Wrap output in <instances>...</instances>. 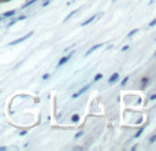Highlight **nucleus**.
Listing matches in <instances>:
<instances>
[{"label":"nucleus","instance_id":"7","mask_svg":"<svg viewBox=\"0 0 156 151\" xmlns=\"http://www.w3.org/2000/svg\"><path fill=\"white\" fill-rule=\"evenodd\" d=\"M78 11H80V8H76V10H74V11H71V13H70V14H69V15H67L66 18H64V22H66V21H69V19H70V18H71L73 15H74V14H77V13H78Z\"/></svg>","mask_w":156,"mask_h":151},{"label":"nucleus","instance_id":"21","mask_svg":"<svg viewBox=\"0 0 156 151\" xmlns=\"http://www.w3.org/2000/svg\"><path fill=\"white\" fill-rule=\"evenodd\" d=\"M48 78H49V74H48V73L43 76V80H48Z\"/></svg>","mask_w":156,"mask_h":151},{"label":"nucleus","instance_id":"10","mask_svg":"<svg viewBox=\"0 0 156 151\" xmlns=\"http://www.w3.org/2000/svg\"><path fill=\"white\" fill-rule=\"evenodd\" d=\"M71 121L73 122H78V121H80V116H78V114H74V116L71 117Z\"/></svg>","mask_w":156,"mask_h":151},{"label":"nucleus","instance_id":"3","mask_svg":"<svg viewBox=\"0 0 156 151\" xmlns=\"http://www.w3.org/2000/svg\"><path fill=\"white\" fill-rule=\"evenodd\" d=\"M30 36H33V32H30V33H27L26 36H23V37H21V39H18V40H15V41H11L10 43V45H15V44H19V43H22V41H25L26 39H29Z\"/></svg>","mask_w":156,"mask_h":151},{"label":"nucleus","instance_id":"17","mask_svg":"<svg viewBox=\"0 0 156 151\" xmlns=\"http://www.w3.org/2000/svg\"><path fill=\"white\" fill-rule=\"evenodd\" d=\"M155 142H156V135H153V136L149 138V143H155Z\"/></svg>","mask_w":156,"mask_h":151},{"label":"nucleus","instance_id":"25","mask_svg":"<svg viewBox=\"0 0 156 151\" xmlns=\"http://www.w3.org/2000/svg\"><path fill=\"white\" fill-rule=\"evenodd\" d=\"M0 21H1V19H0Z\"/></svg>","mask_w":156,"mask_h":151},{"label":"nucleus","instance_id":"6","mask_svg":"<svg viewBox=\"0 0 156 151\" xmlns=\"http://www.w3.org/2000/svg\"><path fill=\"white\" fill-rule=\"evenodd\" d=\"M96 18H97V17H96V15H93V17L88 18V19H86L85 22H82V23H81V26H86V25H89L90 22H93V21H94V19H96Z\"/></svg>","mask_w":156,"mask_h":151},{"label":"nucleus","instance_id":"20","mask_svg":"<svg viewBox=\"0 0 156 151\" xmlns=\"http://www.w3.org/2000/svg\"><path fill=\"white\" fill-rule=\"evenodd\" d=\"M149 100H156V93H153V95L149 96Z\"/></svg>","mask_w":156,"mask_h":151},{"label":"nucleus","instance_id":"15","mask_svg":"<svg viewBox=\"0 0 156 151\" xmlns=\"http://www.w3.org/2000/svg\"><path fill=\"white\" fill-rule=\"evenodd\" d=\"M127 81H129V77H127V76H126L125 78H123V80L120 81V85H122V87H123V85H126V83H127Z\"/></svg>","mask_w":156,"mask_h":151},{"label":"nucleus","instance_id":"14","mask_svg":"<svg viewBox=\"0 0 156 151\" xmlns=\"http://www.w3.org/2000/svg\"><path fill=\"white\" fill-rule=\"evenodd\" d=\"M148 80H149L148 77H143V80H141V85H143V87H145V84L148 83Z\"/></svg>","mask_w":156,"mask_h":151},{"label":"nucleus","instance_id":"18","mask_svg":"<svg viewBox=\"0 0 156 151\" xmlns=\"http://www.w3.org/2000/svg\"><path fill=\"white\" fill-rule=\"evenodd\" d=\"M82 135H84V132H82V131H80V132H78V133L76 135V139H80L81 136H82Z\"/></svg>","mask_w":156,"mask_h":151},{"label":"nucleus","instance_id":"19","mask_svg":"<svg viewBox=\"0 0 156 151\" xmlns=\"http://www.w3.org/2000/svg\"><path fill=\"white\" fill-rule=\"evenodd\" d=\"M149 26H151V28L156 26V18H155V19H153V21H152V22H151V23H149Z\"/></svg>","mask_w":156,"mask_h":151},{"label":"nucleus","instance_id":"16","mask_svg":"<svg viewBox=\"0 0 156 151\" xmlns=\"http://www.w3.org/2000/svg\"><path fill=\"white\" fill-rule=\"evenodd\" d=\"M137 32H138V29H133V30L130 32V33H129V35H127V36H129V37H132V36H134V35H136V33H137Z\"/></svg>","mask_w":156,"mask_h":151},{"label":"nucleus","instance_id":"2","mask_svg":"<svg viewBox=\"0 0 156 151\" xmlns=\"http://www.w3.org/2000/svg\"><path fill=\"white\" fill-rule=\"evenodd\" d=\"M74 55V52H71V54H69V55H66V56H63L60 61H59V63H58V67H60V66H63L64 63H67L70 59H71V56Z\"/></svg>","mask_w":156,"mask_h":151},{"label":"nucleus","instance_id":"9","mask_svg":"<svg viewBox=\"0 0 156 151\" xmlns=\"http://www.w3.org/2000/svg\"><path fill=\"white\" fill-rule=\"evenodd\" d=\"M144 129H145V128H144V126H143V128H140V129H138V132H137V133H136V136H134V138H136V139H137V138H140V136L143 135Z\"/></svg>","mask_w":156,"mask_h":151},{"label":"nucleus","instance_id":"11","mask_svg":"<svg viewBox=\"0 0 156 151\" xmlns=\"http://www.w3.org/2000/svg\"><path fill=\"white\" fill-rule=\"evenodd\" d=\"M14 14H15V11H14V10H13V11H7V13H4V17H6V18H8V17H13Z\"/></svg>","mask_w":156,"mask_h":151},{"label":"nucleus","instance_id":"12","mask_svg":"<svg viewBox=\"0 0 156 151\" xmlns=\"http://www.w3.org/2000/svg\"><path fill=\"white\" fill-rule=\"evenodd\" d=\"M101 78H103V74H101V73H99V74H96V76H94L93 81H99V80H101Z\"/></svg>","mask_w":156,"mask_h":151},{"label":"nucleus","instance_id":"13","mask_svg":"<svg viewBox=\"0 0 156 151\" xmlns=\"http://www.w3.org/2000/svg\"><path fill=\"white\" fill-rule=\"evenodd\" d=\"M36 1H37V0H30V1H27L26 4L23 6V8H26V7H29V6H31V4H33V3H36Z\"/></svg>","mask_w":156,"mask_h":151},{"label":"nucleus","instance_id":"5","mask_svg":"<svg viewBox=\"0 0 156 151\" xmlns=\"http://www.w3.org/2000/svg\"><path fill=\"white\" fill-rule=\"evenodd\" d=\"M103 47V44H96V45H93V47H92V48H89L88 49V52L85 54V55H86V56H89L90 54L92 52H94V51H96V49H99V48H101Z\"/></svg>","mask_w":156,"mask_h":151},{"label":"nucleus","instance_id":"8","mask_svg":"<svg viewBox=\"0 0 156 151\" xmlns=\"http://www.w3.org/2000/svg\"><path fill=\"white\" fill-rule=\"evenodd\" d=\"M25 18H26L25 15H22V17H18L17 19H14V21H11V22L8 23V26H13V25H14L15 22H18V21H22V19H25Z\"/></svg>","mask_w":156,"mask_h":151},{"label":"nucleus","instance_id":"24","mask_svg":"<svg viewBox=\"0 0 156 151\" xmlns=\"http://www.w3.org/2000/svg\"><path fill=\"white\" fill-rule=\"evenodd\" d=\"M155 56H156V51H155Z\"/></svg>","mask_w":156,"mask_h":151},{"label":"nucleus","instance_id":"1","mask_svg":"<svg viewBox=\"0 0 156 151\" xmlns=\"http://www.w3.org/2000/svg\"><path fill=\"white\" fill-rule=\"evenodd\" d=\"M89 88H90V85H89V84H88V85H85L84 88H81L80 91H78V92H76V93H74V95H73L71 98H73V99H77V98H80L81 95H82V93H84V92H86V91H88V89H89Z\"/></svg>","mask_w":156,"mask_h":151},{"label":"nucleus","instance_id":"23","mask_svg":"<svg viewBox=\"0 0 156 151\" xmlns=\"http://www.w3.org/2000/svg\"><path fill=\"white\" fill-rule=\"evenodd\" d=\"M3 1H10V0H3Z\"/></svg>","mask_w":156,"mask_h":151},{"label":"nucleus","instance_id":"4","mask_svg":"<svg viewBox=\"0 0 156 151\" xmlns=\"http://www.w3.org/2000/svg\"><path fill=\"white\" fill-rule=\"evenodd\" d=\"M118 80H119V74H118V73H114V74L108 78V84H114V83H116Z\"/></svg>","mask_w":156,"mask_h":151},{"label":"nucleus","instance_id":"22","mask_svg":"<svg viewBox=\"0 0 156 151\" xmlns=\"http://www.w3.org/2000/svg\"><path fill=\"white\" fill-rule=\"evenodd\" d=\"M127 49H129V45H123L122 47V51H127Z\"/></svg>","mask_w":156,"mask_h":151}]
</instances>
